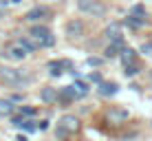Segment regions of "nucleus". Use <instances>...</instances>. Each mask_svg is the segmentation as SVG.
I'll use <instances>...</instances> for the list:
<instances>
[{
    "instance_id": "f257e3e1",
    "label": "nucleus",
    "mask_w": 152,
    "mask_h": 141,
    "mask_svg": "<svg viewBox=\"0 0 152 141\" xmlns=\"http://www.w3.org/2000/svg\"><path fill=\"white\" fill-rule=\"evenodd\" d=\"M0 80L7 82L9 86H24L31 82V77L20 69H7V66H2L0 69Z\"/></svg>"
},
{
    "instance_id": "f03ea898",
    "label": "nucleus",
    "mask_w": 152,
    "mask_h": 141,
    "mask_svg": "<svg viewBox=\"0 0 152 141\" xmlns=\"http://www.w3.org/2000/svg\"><path fill=\"white\" fill-rule=\"evenodd\" d=\"M77 130H80V119L73 117V115H64V117L60 119V123H57L55 134H57V139H69Z\"/></svg>"
},
{
    "instance_id": "7ed1b4c3",
    "label": "nucleus",
    "mask_w": 152,
    "mask_h": 141,
    "mask_svg": "<svg viewBox=\"0 0 152 141\" xmlns=\"http://www.w3.org/2000/svg\"><path fill=\"white\" fill-rule=\"evenodd\" d=\"M119 60H121V66H124V73L128 77H132L134 73H139V66H137V51L130 49V46H124L121 53H119Z\"/></svg>"
},
{
    "instance_id": "20e7f679",
    "label": "nucleus",
    "mask_w": 152,
    "mask_h": 141,
    "mask_svg": "<svg viewBox=\"0 0 152 141\" xmlns=\"http://www.w3.org/2000/svg\"><path fill=\"white\" fill-rule=\"evenodd\" d=\"M31 40H33L35 44H38V49H42V46H53L55 44V38H53V33H51L46 27H42V24H35V27H31Z\"/></svg>"
},
{
    "instance_id": "39448f33",
    "label": "nucleus",
    "mask_w": 152,
    "mask_h": 141,
    "mask_svg": "<svg viewBox=\"0 0 152 141\" xmlns=\"http://www.w3.org/2000/svg\"><path fill=\"white\" fill-rule=\"evenodd\" d=\"M77 7H80L84 13H91V15H104L106 13V7H104L99 0H80Z\"/></svg>"
},
{
    "instance_id": "423d86ee",
    "label": "nucleus",
    "mask_w": 152,
    "mask_h": 141,
    "mask_svg": "<svg viewBox=\"0 0 152 141\" xmlns=\"http://www.w3.org/2000/svg\"><path fill=\"white\" fill-rule=\"evenodd\" d=\"M51 18V9L49 7H33L27 11V20L29 22H40V20Z\"/></svg>"
},
{
    "instance_id": "0eeeda50",
    "label": "nucleus",
    "mask_w": 152,
    "mask_h": 141,
    "mask_svg": "<svg viewBox=\"0 0 152 141\" xmlns=\"http://www.w3.org/2000/svg\"><path fill=\"white\" fill-rule=\"evenodd\" d=\"M46 69L51 71V75H62V73L64 71H71L73 69V64L69 60H53V62H49V64H46Z\"/></svg>"
},
{
    "instance_id": "6e6552de",
    "label": "nucleus",
    "mask_w": 152,
    "mask_h": 141,
    "mask_svg": "<svg viewBox=\"0 0 152 141\" xmlns=\"http://www.w3.org/2000/svg\"><path fill=\"white\" fill-rule=\"evenodd\" d=\"M64 33L69 38H80V35H84V22L82 20H69L64 24Z\"/></svg>"
},
{
    "instance_id": "1a4fd4ad",
    "label": "nucleus",
    "mask_w": 152,
    "mask_h": 141,
    "mask_svg": "<svg viewBox=\"0 0 152 141\" xmlns=\"http://www.w3.org/2000/svg\"><path fill=\"white\" fill-rule=\"evenodd\" d=\"M4 55L11 57V60H24V57H27L29 53L22 49V46H20V42H13V44H9V46H7V53H4Z\"/></svg>"
},
{
    "instance_id": "9d476101",
    "label": "nucleus",
    "mask_w": 152,
    "mask_h": 141,
    "mask_svg": "<svg viewBox=\"0 0 152 141\" xmlns=\"http://www.w3.org/2000/svg\"><path fill=\"white\" fill-rule=\"evenodd\" d=\"M97 91H99V95L102 97H113V95H117V91H119V86L115 84V82H99V86H97Z\"/></svg>"
},
{
    "instance_id": "9b49d317",
    "label": "nucleus",
    "mask_w": 152,
    "mask_h": 141,
    "mask_svg": "<svg viewBox=\"0 0 152 141\" xmlns=\"http://www.w3.org/2000/svg\"><path fill=\"white\" fill-rule=\"evenodd\" d=\"M40 97H42V102L44 104H55L57 99H60V93L55 91V88H51V86H46V88H42V93H40Z\"/></svg>"
},
{
    "instance_id": "f8f14e48",
    "label": "nucleus",
    "mask_w": 152,
    "mask_h": 141,
    "mask_svg": "<svg viewBox=\"0 0 152 141\" xmlns=\"http://www.w3.org/2000/svg\"><path fill=\"white\" fill-rule=\"evenodd\" d=\"M106 35L113 40V42H117V40H124V35H121V24H119V22L108 24V27H106Z\"/></svg>"
},
{
    "instance_id": "ddd939ff",
    "label": "nucleus",
    "mask_w": 152,
    "mask_h": 141,
    "mask_svg": "<svg viewBox=\"0 0 152 141\" xmlns=\"http://www.w3.org/2000/svg\"><path fill=\"white\" fill-rule=\"evenodd\" d=\"M77 97H80V95H77V91L73 86H64L60 91V99H62V102H75Z\"/></svg>"
},
{
    "instance_id": "4468645a",
    "label": "nucleus",
    "mask_w": 152,
    "mask_h": 141,
    "mask_svg": "<svg viewBox=\"0 0 152 141\" xmlns=\"http://www.w3.org/2000/svg\"><path fill=\"white\" fill-rule=\"evenodd\" d=\"M145 22H148V20H145V18H139V15H128V18H126V24H128L130 29H134V31L141 29Z\"/></svg>"
},
{
    "instance_id": "2eb2a0df",
    "label": "nucleus",
    "mask_w": 152,
    "mask_h": 141,
    "mask_svg": "<svg viewBox=\"0 0 152 141\" xmlns=\"http://www.w3.org/2000/svg\"><path fill=\"white\" fill-rule=\"evenodd\" d=\"M13 115V102L11 99H0V117Z\"/></svg>"
},
{
    "instance_id": "dca6fc26",
    "label": "nucleus",
    "mask_w": 152,
    "mask_h": 141,
    "mask_svg": "<svg viewBox=\"0 0 152 141\" xmlns=\"http://www.w3.org/2000/svg\"><path fill=\"white\" fill-rule=\"evenodd\" d=\"M121 49H124V40H117V42H113V44L106 49V57H115V55H119V53H121Z\"/></svg>"
},
{
    "instance_id": "f3484780",
    "label": "nucleus",
    "mask_w": 152,
    "mask_h": 141,
    "mask_svg": "<svg viewBox=\"0 0 152 141\" xmlns=\"http://www.w3.org/2000/svg\"><path fill=\"white\" fill-rule=\"evenodd\" d=\"M18 42H20V46H22L27 53H33V51H38V44H35L31 38H20Z\"/></svg>"
},
{
    "instance_id": "a211bd4d",
    "label": "nucleus",
    "mask_w": 152,
    "mask_h": 141,
    "mask_svg": "<svg viewBox=\"0 0 152 141\" xmlns=\"http://www.w3.org/2000/svg\"><path fill=\"white\" fill-rule=\"evenodd\" d=\"M73 88H75V91H77V95H86V93H88V82H82V80H77L75 82V84H73Z\"/></svg>"
},
{
    "instance_id": "6ab92c4d",
    "label": "nucleus",
    "mask_w": 152,
    "mask_h": 141,
    "mask_svg": "<svg viewBox=\"0 0 152 141\" xmlns=\"http://www.w3.org/2000/svg\"><path fill=\"white\" fill-rule=\"evenodd\" d=\"M128 117V113L126 110H110L108 113V119H113V121H121V119Z\"/></svg>"
},
{
    "instance_id": "aec40b11",
    "label": "nucleus",
    "mask_w": 152,
    "mask_h": 141,
    "mask_svg": "<svg viewBox=\"0 0 152 141\" xmlns=\"http://www.w3.org/2000/svg\"><path fill=\"white\" fill-rule=\"evenodd\" d=\"M18 128H24V130H29V132H33V130L38 128V126H35V121H33V119H22V123H20Z\"/></svg>"
},
{
    "instance_id": "412c9836",
    "label": "nucleus",
    "mask_w": 152,
    "mask_h": 141,
    "mask_svg": "<svg viewBox=\"0 0 152 141\" xmlns=\"http://www.w3.org/2000/svg\"><path fill=\"white\" fill-rule=\"evenodd\" d=\"M130 15H139V18H145V9H143V4H134V7L130 9Z\"/></svg>"
},
{
    "instance_id": "4be33fe9",
    "label": "nucleus",
    "mask_w": 152,
    "mask_h": 141,
    "mask_svg": "<svg viewBox=\"0 0 152 141\" xmlns=\"http://www.w3.org/2000/svg\"><path fill=\"white\" fill-rule=\"evenodd\" d=\"M33 115H35V108H29V106L20 108V117H33Z\"/></svg>"
},
{
    "instance_id": "5701e85b",
    "label": "nucleus",
    "mask_w": 152,
    "mask_h": 141,
    "mask_svg": "<svg viewBox=\"0 0 152 141\" xmlns=\"http://www.w3.org/2000/svg\"><path fill=\"white\" fill-rule=\"evenodd\" d=\"M141 53H145V55H150V53H152V42H145L143 46H141Z\"/></svg>"
},
{
    "instance_id": "b1692460",
    "label": "nucleus",
    "mask_w": 152,
    "mask_h": 141,
    "mask_svg": "<svg viewBox=\"0 0 152 141\" xmlns=\"http://www.w3.org/2000/svg\"><path fill=\"white\" fill-rule=\"evenodd\" d=\"M88 64H91V66H99V64H102V60H97V57H91V60H88Z\"/></svg>"
},
{
    "instance_id": "393cba45",
    "label": "nucleus",
    "mask_w": 152,
    "mask_h": 141,
    "mask_svg": "<svg viewBox=\"0 0 152 141\" xmlns=\"http://www.w3.org/2000/svg\"><path fill=\"white\" fill-rule=\"evenodd\" d=\"M38 128H40V130H46V128H49V121H40Z\"/></svg>"
},
{
    "instance_id": "a878e982",
    "label": "nucleus",
    "mask_w": 152,
    "mask_h": 141,
    "mask_svg": "<svg viewBox=\"0 0 152 141\" xmlns=\"http://www.w3.org/2000/svg\"><path fill=\"white\" fill-rule=\"evenodd\" d=\"M91 80H93V82H102V77H99L97 73H93V75H91Z\"/></svg>"
},
{
    "instance_id": "bb28decb",
    "label": "nucleus",
    "mask_w": 152,
    "mask_h": 141,
    "mask_svg": "<svg viewBox=\"0 0 152 141\" xmlns=\"http://www.w3.org/2000/svg\"><path fill=\"white\" fill-rule=\"evenodd\" d=\"M2 15H4V11H2V9H0V18H2Z\"/></svg>"
}]
</instances>
